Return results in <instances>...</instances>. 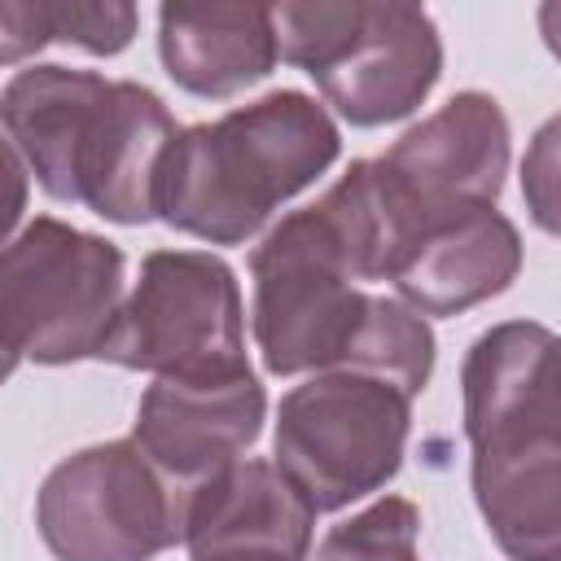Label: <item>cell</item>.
Listing matches in <instances>:
<instances>
[{
  "mask_svg": "<svg viewBox=\"0 0 561 561\" xmlns=\"http://www.w3.org/2000/svg\"><path fill=\"white\" fill-rule=\"evenodd\" d=\"M254 342L267 373H364L421 394L434 329L403 298L368 294L324 202L285 215L250 254Z\"/></svg>",
  "mask_w": 561,
  "mask_h": 561,
  "instance_id": "obj_1",
  "label": "cell"
},
{
  "mask_svg": "<svg viewBox=\"0 0 561 561\" xmlns=\"http://www.w3.org/2000/svg\"><path fill=\"white\" fill-rule=\"evenodd\" d=\"M9 149L53 202H79L110 224L158 215L167 153L180 136L158 92L75 66H26L4 83Z\"/></svg>",
  "mask_w": 561,
  "mask_h": 561,
  "instance_id": "obj_2",
  "label": "cell"
},
{
  "mask_svg": "<svg viewBox=\"0 0 561 561\" xmlns=\"http://www.w3.org/2000/svg\"><path fill=\"white\" fill-rule=\"evenodd\" d=\"M337 123L280 88L215 123L184 127L167 153L158 215L210 245H241L337 158Z\"/></svg>",
  "mask_w": 561,
  "mask_h": 561,
  "instance_id": "obj_3",
  "label": "cell"
},
{
  "mask_svg": "<svg viewBox=\"0 0 561 561\" xmlns=\"http://www.w3.org/2000/svg\"><path fill=\"white\" fill-rule=\"evenodd\" d=\"M280 61L302 66L351 127L408 118L443 75V39L416 4L320 0L280 4Z\"/></svg>",
  "mask_w": 561,
  "mask_h": 561,
  "instance_id": "obj_4",
  "label": "cell"
},
{
  "mask_svg": "<svg viewBox=\"0 0 561 561\" xmlns=\"http://www.w3.org/2000/svg\"><path fill=\"white\" fill-rule=\"evenodd\" d=\"M123 307V250L96 232L35 215L0 259L9 368L96 359Z\"/></svg>",
  "mask_w": 561,
  "mask_h": 561,
  "instance_id": "obj_5",
  "label": "cell"
},
{
  "mask_svg": "<svg viewBox=\"0 0 561 561\" xmlns=\"http://www.w3.org/2000/svg\"><path fill=\"white\" fill-rule=\"evenodd\" d=\"M412 394L364 373H316L276 408V465L316 513L386 486L408 447Z\"/></svg>",
  "mask_w": 561,
  "mask_h": 561,
  "instance_id": "obj_6",
  "label": "cell"
},
{
  "mask_svg": "<svg viewBox=\"0 0 561 561\" xmlns=\"http://www.w3.org/2000/svg\"><path fill=\"white\" fill-rule=\"evenodd\" d=\"M96 359L153 377L250 368L245 307L232 267L210 250H153Z\"/></svg>",
  "mask_w": 561,
  "mask_h": 561,
  "instance_id": "obj_7",
  "label": "cell"
},
{
  "mask_svg": "<svg viewBox=\"0 0 561 561\" xmlns=\"http://www.w3.org/2000/svg\"><path fill=\"white\" fill-rule=\"evenodd\" d=\"M188 495L131 443L66 456L39 486L35 526L57 561H153L184 539Z\"/></svg>",
  "mask_w": 561,
  "mask_h": 561,
  "instance_id": "obj_8",
  "label": "cell"
},
{
  "mask_svg": "<svg viewBox=\"0 0 561 561\" xmlns=\"http://www.w3.org/2000/svg\"><path fill=\"white\" fill-rule=\"evenodd\" d=\"M368 162L399 254V241L416 224L473 206H495L508 171V118L495 96L456 92L447 105L408 127L381 158Z\"/></svg>",
  "mask_w": 561,
  "mask_h": 561,
  "instance_id": "obj_9",
  "label": "cell"
},
{
  "mask_svg": "<svg viewBox=\"0 0 561 561\" xmlns=\"http://www.w3.org/2000/svg\"><path fill=\"white\" fill-rule=\"evenodd\" d=\"M267 394L250 368L206 377H153L140 394L131 443L158 465V473L188 500L210 478L245 460L259 438Z\"/></svg>",
  "mask_w": 561,
  "mask_h": 561,
  "instance_id": "obj_10",
  "label": "cell"
},
{
  "mask_svg": "<svg viewBox=\"0 0 561 561\" xmlns=\"http://www.w3.org/2000/svg\"><path fill=\"white\" fill-rule=\"evenodd\" d=\"M465 438L561 447V333L508 320L486 329L460 368Z\"/></svg>",
  "mask_w": 561,
  "mask_h": 561,
  "instance_id": "obj_11",
  "label": "cell"
},
{
  "mask_svg": "<svg viewBox=\"0 0 561 561\" xmlns=\"http://www.w3.org/2000/svg\"><path fill=\"white\" fill-rule=\"evenodd\" d=\"M522 237L495 206L416 224L390 263L394 294L421 316H460L517 280Z\"/></svg>",
  "mask_w": 561,
  "mask_h": 561,
  "instance_id": "obj_12",
  "label": "cell"
},
{
  "mask_svg": "<svg viewBox=\"0 0 561 561\" xmlns=\"http://www.w3.org/2000/svg\"><path fill=\"white\" fill-rule=\"evenodd\" d=\"M316 508L276 460H237L188 500V561H307Z\"/></svg>",
  "mask_w": 561,
  "mask_h": 561,
  "instance_id": "obj_13",
  "label": "cell"
},
{
  "mask_svg": "<svg viewBox=\"0 0 561 561\" xmlns=\"http://www.w3.org/2000/svg\"><path fill=\"white\" fill-rule=\"evenodd\" d=\"M158 53L193 96H232L272 75L280 44L267 4H162Z\"/></svg>",
  "mask_w": 561,
  "mask_h": 561,
  "instance_id": "obj_14",
  "label": "cell"
},
{
  "mask_svg": "<svg viewBox=\"0 0 561 561\" xmlns=\"http://www.w3.org/2000/svg\"><path fill=\"white\" fill-rule=\"evenodd\" d=\"M473 500L508 561H561V447L473 443Z\"/></svg>",
  "mask_w": 561,
  "mask_h": 561,
  "instance_id": "obj_15",
  "label": "cell"
},
{
  "mask_svg": "<svg viewBox=\"0 0 561 561\" xmlns=\"http://www.w3.org/2000/svg\"><path fill=\"white\" fill-rule=\"evenodd\" d=\"M136 35V9L131 4H26L4 0L0 4V61L13 66L26 53L44 44H75L88 53H123Z\"/></svg>",
  "mask_w": 561,
  "mask_h": 561,
  "instance_id": "obj_16",
  "label": "cell"
},
{
  "mask_svg": "<svg viewBox=\"0 0 561 561\" xmlns=\"http://www.w3.org/2000/svg\"><path fill=\"white\" fill-rule=\"evenodd\" d=\"M421 513L403 495H386L333 526L316 552V561H421L416 552Z\"/></svg>",
  "mask_w": 561,
  "mask_h": 561,
  "instance_id": "obj_17",
  "label": "cell"
},
{
  "mask_svg": "<svg viewBox=\"0 0 561 561\" xmlns=\"http://www.w3.org/2000/svg\"><path fill=\"white\" fill-rule=\"evenodd\" d=\"M522 197L530 219L561 237V114H552L526 145L522 158Z\"/></svg>",
  "mask_w": 561,
  "mask_h": 561,
  "instance_id": "obj_18",
  "label": "cell"
},
{
  "mask_svg": "<svg viewBox=\"0 0 561 561\" xmlns=\"http://www.w3.org/2000/svg\"><path fill=\"white\" fill-rule=\"evenodd\" d=\"M539 31H543V44L552 48V57L561 61V4H543L539 9Z\"/></svg>",
  "mask_w": 561,
  "mask_h": 561,
  "instance_id": "obj_19",
  "label": "cell"
}]
</instances>
